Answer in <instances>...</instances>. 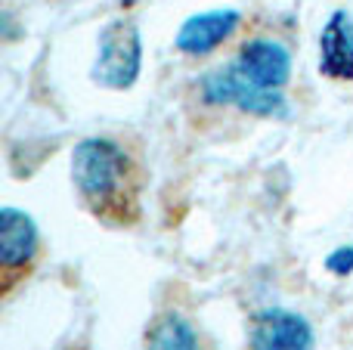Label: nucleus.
<instances>
[{
    "instance_id": "obj_6",
    "label": "nucleus",
    "mask_w": 353,
    "mask_h": 350,
    "mask_svg": "<svg viewBox=\"0 0 353 350\" xmlns=\"http://www.w3.org/2000/svg\"><path fill=\"white\" fill-rule=\"evenodd\" d=\"M319 72L335 81H353V16L335 10L319 31Z\"/></svg>"
},
{
    "instance_id": "obj_3",
    "label": "nucleus",
    "mask_w": 353,
    "mask_h": 350,
    "mask_svg": "<svg viewBox=\"0 0 353 350\" xmlns=\"http://www.w3.org/2000/svg\"><path fill=\"white\" fill-rule=\"evenodd\" d=\"M205 96L211 103H226L236 109L248 112V115H261V118H282L285 115V99L279 90H267V87L251 84L248 78L236 72L232 65L217 68L205 78Z\"/></svg>"
},
{
    "instance_id": "obj_5",
    "label": "nucleus",
    "mask_w": 353,
    "mask_h": 350,
    "mask_svg": "<svg viewBox=\"0 0 353 350\" xmlns=\"http://www.w3.org/2000/svg\"><path fill=\"white\" fill-rule=\"evenodd\" d=\"M232 68H236L242 78H248L251 84L267 87V90H279V87L288 84L292 56L276 41H248L239 50Z\"/></svg>"
},
{
    "instance_id": "obj_9",
    "label": "nucleus",
    "mask_w": 353,
    "mask_h": 350,
    "mask_svg": "<svg viewBox=\"0 0 353 350\" xmlns=\"http://www.w3.org/2000/svg\"><path fill=\"white\" fill-rule=\"evenodd\" d=\"M146 350H199V338L183 316H165L149 332Z\"/></svg>"
},
{
    "instance_id": "obj_7",
    "label": "nucleus",
    "mask_w": 353,
    "mask_h": 350,
    "mask_svg": "<svg viewBox=\"0 0 353 350\" xmlns=\"http://www.w3.org/2000/svg\"><path fill=\"white\" fill-rule=\"evenodd\" d=\"M239 22H242V16L236 10H211L201 12V16H192L176 31V50H183L189 56H205L214 47H220L239 28Z\"/></svg>"
},
{
    "instance_id": "obj_4",
    "label": "nucleus",
    "mask_w": 353,
    "mask_h": 350,
    "mask_svg": "<svg viewBox=\"0 0 353 350\" xmlns=\"http://www.w3.org/2000/svg\"><path fill=\"white\" fill-rule=\"evenodd\" d=\"M251 350H313L316 338L304 316L292 310H263L251 320Z\"/></svg>"
},
{
    "instance_id": "obj_1",
    "label": "nucleus",
    "mask_w": 353,
    "mask_h": 350,
    "mask_svg": "<svg viewBox=\"0 0 353 350\" xmlns=\"http://www.w3.org/2000/svg\"><path fill=\"white\" fill-rule=\"evenodd\" d=\"M72 177L78 192L90 205H109L121 196L128 177V155L103 136L81 140L72 152Z\"/></svg>"
},
{
    "instance_id": "obj_10",
    "label": "nucleus",
    "mask_w": 353,
    "mask_h": 350,
    "mask_svg": "<svg viewBox=\"0 0 353 350\" xmlns=\"http://www.w3.org/2000/svg\"><path fill=\"white\" fill-rule=\"evenodd\" d=\"M325 267H329L335 276H347L353 270V248H335V251L325 258Z\"/></svg>"
},
{
    "instance_id": "obj_2",
    "label": "nucleus",
    "mask_w": 353,
    "mask_h": 350,
    "mask_svg": "<svg viewBox=\"0 0 353 350\" xmlns=\"http://www.w3.org/2000/svg\"><path fill=\"white\" fill-rule=\"evenodd\" d=\"M143 68V41L134 19H115L103 28L97 43V62L90 74L109 90H128L137 84Z\"/></svg>"
},
{
    "instance_id": "obj_8",
    "label": "nucleus",
    "mask_w": 353,
    "mask_h": 350,
    "mask_svg": "<svg viewBox=\"0 0 353 350\" xmlns=\"http://www.w3.org/2000/svg\"><path fill=\"white\" fill-rule=\"evenodd\" d=\"M37 251V227L25 211L0 208V267L6 273L25 267Z\"/></svg>"
}]
</instances>
